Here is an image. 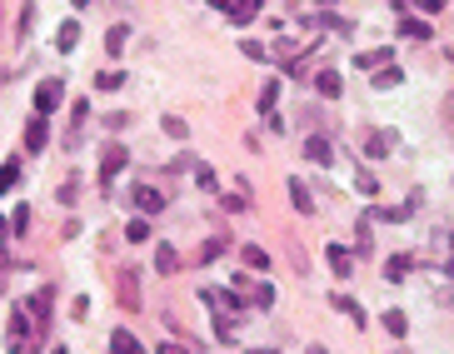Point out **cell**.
Returning <instances> with one entry per match:
<instances>
[{
  "instance_id": "d4e9b609",
  "label": "cell",
  "mask_w": 454,
  "mask_h": 354,
  "mask_svg": "<svg viewBox=\"0 0 454 354\" xmlns=\"http://www.w3.org/2000/svg\"><path fill=\"white\" fill-rule=\"evenodd\" d=\"M240 255H245V265H250V270H270V255H265L260 245H245Z\"/></svg>"
},
{
  "instance_id": "e0dca14e",
  "label": "cell",
  "mask_w": 454,
  "mask_h": 354,
  "mask_svg": "<svg viewBox=\"0 0 454 354\" xmlns=\"http://www.w3.org/2000/svg\"><path fill=\"white\" fill-rule=\"evenodd\" d=\"M260 15V0H235V6H230V20H240V25H250Z\"/></svg>"
},
{
  "instance_id": "8992f818",
  "label": "cell",
  "mask_w": 454,
  "mask_h": 354,
  "mask_svg": "<svg viewBox=\"0 0 454 354\" xmlns=\"http://www.w3.org/2000/svg\"><path fill=\"white\" fill-rule=\"evenodd\" d=\"M45 140H50V120H45V115H35V120L25 125V150L35 155V150H45Z\"/></svg>"
},
{
  "instance_id": "1f68e13d",
  "label": "cell",
  "mask_w": 454,
  "mask_h": 354,
  "mask_svg": "<svg viewBox=\"0 0 454 354\" xmlns=\"http://www.w3.org/2000/svg\"><path fill=\"white\" fill-rule=\"evenodd\" d=\"M405 6H420V11H429V15H434L444 0H394V11H405Z\"/></svg>"
},
{
  "instance_id": "3957f363",
  "label": "cell",
  "mask_w": 454,
  "mask_h": 354,
  "mask_svg": "<svg viewBox=\"0 0 454 354\" xmlns=\"http://www.w3.org/2000/svg\"><path fill=\"white\" fill-rule=\"evenodd\" d=\"M125 160H130V155H125V145H110V150H105V160H100V180L110 185V180H115V175L125 170Z\"/></svg>"
},
{
  "instance_id": "836d02e7",
  "label": "cell",
  "mask_w": 454,
  "mask_h": 354,
  "mask_svg": "<svg viewBox=\"0 0 454 354\" xmlns=\"http://www.w3.org/2000/svg\"><path fill=\"white\" fill-rule=\"evenodd\" d=\"M355 185H360L365 195H374V190H379V180H374V175H370V170H360V175H355Z\"/></svg>"
},
{
  "instance_id": "7c38bea8",
  "label": "cell",
  "mask_w": 454,
  "mask_h": 354,
  "mask_svg": "<svg viewBox=\"0 0 454 354\" xmlns=\"http://www.w3.org/2000/svg\"><path fill=\"white\" fill-rule=\"evenodd\" d=\"M245 300H250L255 310H270V305H275V284H265V279H260V284H250Z\"/></svg>"
},
{
  "instance_id": "5bb4252c",
  "label": "cell",
  "mask_w": 454,
  "mask_h": 354,
  "mask_svg": "<svg viewBox=\"0 0 454 354\" xmlns=\"http://www.w3.org/2000/svg\"><path fill=\"white\" fill-rule=\"evenodd\" d=\"M329 305H334L339 315H350L355 324H365V310H360V300H350V294H334V300H329Z\"/></svg>"
},
{
  "instance_id": "f1b7e54d",
  "label": "cell",
  "mask_w": 454,
  "mask_h": 354,
  "mask_svg": "<svg viewBox=\"0 0 454 354\" xmlns=\"http://www.w3.org/2000/svg\"><path fill=\"white\" fill-rule=\"evenodd\" d=\"M165 135H170V140H185V135H190V125L180 120V115H165Z\"/></svg>"
},
{
  "instance_id": "44dd1931",
  "label": "cell",
  "mask_w": 454,
  "mask_h": 354,
  "mask_svg": "<svg viewBox=\"0 0 454 354\" xmlns=\"http://www.w3.org/2000/svg\"><path fill=\"white\" fill-rule=\"evenodd\" d=\"M225 250H230V240H225V234H215V240H205V245H200V260L210 265V260H220Z\"/></svg>"
},
{
  "instance_id": "2e32d148",
  "label": "cell",
  "mask_w": 454,
  "mask_h": 354,
  "mask_svg": "<svg viewBox=\"0 0 454 354\" xmlns=\"http://www.w3.org/2000/svg\"><path fill=\"white\" fill-rule=\"evenodd\" d=\"M175 265H180L175 245H160V250H155V270H160V274H175Z\"/></svg>"
},
{
  "instance_id": "d6986e66",
  "label": "cell",
  "mask_w": 454,
  "mask_h": 354,
  "mask_svg": "<svg viewBox=\"0 0 454 354\" xmlns=\"http://www.w3.org/2000/svg\"><path fill=\"white\" fill-rule=\"evenodd\" d=\"M275 100H279V80H265L260 85V115H275Z\"/></svg>"
},
{
  "instance_id": "603a6c76",
  "label": "cell",
  "mask_w": 454,
  "mask_h": 354,
  "mask_svg": "<svg viewBox=\"0 0 454 354\" xmlns=\"http://www.w3.org/2000/svg\"><path fill=\"white\" fill-rule=\"evenodd\" d=\"M125 240H130V245H140V240H150V220H145V215L125 225Z\"/></svg>"
},
{
  "instance_id": "74e56055",
  "label": "cell",
  "mask_w": 454,
  "mask_h": 354,
  "mask_svg": "<svg viewBox=\"0 0 454 354\" xmlns=\"http://www.w3.org/2000/svg\"><path fill=\"white\" fill-rule=\"evenodd\" d=\"M50 354H70V349H65V344H55V349H50Z\"/></svg>"
},
{
  "instance_id": "4dcf8cb0",
  "label": "cell",
  "mask_w": 454,
  "mask_h": 354,
  "mask_svg": "<svg viewBox=\"0 0 454 354\" xmlns=\"http://www.w3.org/2000/svg\"><path fill=\"white\" fill-rule=\"evenodd\" d=\"M400 80H405V75H400V70H394V65H384V70H374V85H379V90H389V85H400Z\"/></svg>"
},
{
  "instance_id": "4316f807",
  "label": "cell",
  "mask_w": 454,
  "mask_h": 354,
  "mask_svg": "<svg viewBox=\"0 0 454 354\" xmlns=\"http://www.w3.org/2000/svg\"><path fill=\"white\" fill-rule=\"evenodd\" d=\"M120 85H125L120 70H100V75H95V90H120Z\"/></svg>"
},
{
  "instance_id": "60d3db41",
  "label": "cell",
  "mask_w": 454,
  "mask_h": 354,
  "mask_svg": "<svg viewBox=\"0 0 454 354\" xmlns=\"http://www.w3.org/2000/svg\"><path fill=\"white\" fill-rule=\"evenodd\" d=\"M449 310H454V289H449Z\"/></svg>"
},
{
  "instance_id": "ab89813d",
  "label": "cell",
  "mask_w": 454,
  "mask_h": 354,
  "mask_svg": "<svg viewBox=\"0 0 454 354\" xmlns=\"http://www.w3.org/2000/svg\"><path fill=\"white\" fill-rule=\"evenodd\" d=\"M70 6H90V0H70Z\"/></svg>"
},
{
  "instance_id": "83f0119b",
  "label": "cell",
  "mask_w": 454,
  "mask_h": 354,
  "mask_svg": "<svg viewBox=\"0 0 454 354\" xmlns=\"http://www.w3.org/2000/svg\"><path fill=\"white\" fill-rule=\"evenodd\" d=\"M310 25H320V30H339V35L350 30V20H339V15H310Z\"/></svg>"
},
{
  "instance_id": "8d00e7d4",
  "label": "cell",
  "mask_w": 454,
  "mask_h": 354,
  "mask_svg": "<svg viewBox=\"0 0 454 354\" xmlns=\"http://www.w3.org/2000/svg\"><path fill=\"white\" fill-rule=\"evenodd\" d=\"M444 279H454V255H449V260H444Z\"/></svg>"
},
{
  "instance_id": "ba28073f",
  "label": "cell",
  "mask_w": 454,
  "mask_h": 354,
  "mask_svg": "<svg viewBox=\"0 0 454 354\" xmlns=\"http://www.w3.org/2000/svg\"><path fill=\"white\" fill-rule=\"evenodd\" d=\"M305 160H310V165H329V160H334L329 140H324V135H310V140H305Z\"/></svg>"
},
{
  "instance_id": "30bf717a",
  "label": "cell",
  "mask_w": 454,
  "mask_h": 354,
  "mask_svg": "<svg viewBox=\"0 0 454 354\" xmlns=\"http://www.w3.org/2000/svg\"><path fill=\"white\" fill-rule=\"evenodd\" d=\"M290 200H295V210H300V215H315V195H310V185H305V180H290Z\"/></svg>"
},
{
  "instance_id": "7a4b0ae2",
  "label": "cell",
  "mask_w": 454,
  "mask_h": 354,
  "mask_svg": "<svg viewBox=\"0 0 454 354\" xmlns=\"http://www.w3.org/2000/svg\"><path fill=\"white\" fill-rule=\"evenodd\" d=\"M394 145H400V135H394V130H370V135H365V155H370V160H384Z\"/></svg>"
},
{
  "instance_id": "d590c367",
  "label": "cell",
  "mask_w": 454,
  "mask_h": 354,
  "mask_svg": "<svg viewBox=\"0 0 454 354\" xmlns=\"http://www.w3.org/2000/svg\"><path fill=\"white\" fill-rule=\"evenodd\" d=\"M160 354H190L185 344H175V339H170V344H160Z\"/></svg>"
},
{
  "instance_id": "5b68a950",
  "label": "cell",
  "mask_w": 454,
  "mask_h": 354,
  "mask_svg": "<svg viewBox=\"0 0 454 354\" xmlns=\"http://www.w3.org/2000/svg\"><path fill=\"white\" fill-rule=\"evenodd\" d=\"M135 205H140V215H160L165 210V195L155 190V185H135V195H130Z\"/></svg>"
},
{
  "instance_id": "ffe728a7",
  "label": "cell",
  "mask_w": 454,
  "mask_h": 354,
  "mask_svg": "<svg viewBox=\"0 0 454 354\" xmlns=\"http://www.w3.org/2000/svg\"><path fill=\"white\" fill-rule=\"evenodd\" d=\"M410 270H415V260H410V255H394V260L384 265V279H405Z\"/></svg>"
},
{
  "instance_id": "f546056e",
  "label": "cell",
  "mask_w": 454,
  "mask_h": 354,
  "mask_svg": "<svg viewBox=\"0 0 454 354\" xmlns=\"http://www.w3.org/2000/svg\"><path fill=\"white\" fill-rule=\"evenodd\" d=\"M215 334H220L225 344H230V339H235V315H225V310H220V320H215Z\"/></svg>"
},
{
  "instance_id": "d6a6232c",
  "label": "cell",
  "mask_w": 454,
  "mask_h": 354,
  "mask_svg": "<svg viewBox=\"0 0 454 354\" xmlns=\"http://www.w3.org/2000/svg\"><path fill=\"white\" fill-rule=\"evenodd\" d=\"M240 50H245V55H250V61H270V50H265V45H260V40H240Z\"/></svg>"
},
{
  "instance_id": "e575fe53",
  "label": "cell",
  "mask_w": 454,
  "mask_h": 354,
  "mask_svg": "<svg viewBox=\"0 0 454 354\" xmlns=\"http://www.w3.org/2000/svg\"><path fill=\"white\" fill-rule=\"evenodd\" d=\"M195 180H200L205 190H215V170H210V165H195Z\"/></svg>"
},
{
  "instance_id": "8fae6325",
  "label": "cell",
  "mask_w": 454,
  "mask_h": 354,
  "mask_svg": "<svg viewBox=\"0 0 454 354\" xmlns=\"http://www.w3.org/2000/svg\"><path fill=\"white\" fill-rule=\"evenodd\" d=\"M400 35H410V40H429L434 30H429V20H415V15H400Z\"/></svg>"
},
{
  "instance_id": "7402d4cb",
  "label": "cell",
  "mask_w": 454,
  "mask_h": 354,
  "mask_svg": "<svg viewBox=\"0 0 454 354\" xmlns=\"http://www.w3.org/2000/svg\"><path fill=\"white\" fill-rule=\"evenodd\" d=\"M120 300H125V305H140V284H135V270H125V274H120Z\"/></svg>"
},
{
  "instance_id": "4fadbf2b",
  "label": "cell",
  "mask_w": 454,
  "mask_h": 354,
  "mask_svg": "<svg viewBox=\"0 0 454 354\" xmlns=\"http://www.w3.org/2000/svg\"><path fill=\"white\" fill-rule=\"evenodd\" d=\"M75 45H80V25H75V20H65V25H61V35H55V50H65V55H70Z\"/></svg>"
},
{
  "instance_id": "cb8c5ba5",
  "label": "cell",
  "mask_w": 454,
  "mask_h": 354,
  "mask_svg": "<svg viewBox=\"0 0 454 354\" xmlns=\"http://www.w3.org/2000/svg\"><path fill=\"white\" fill-rule=\"evenodd\" d=\"M15 180H20V165H15V160H6V165H0V195L15 190Z\"/></svg>"
},
{
  "instance_id": "9a60e30c",
  "label": "cell",
  "mask_w": 454,
  "mask_h": 354,
  "mask_svg": "<svg viewBox=\"0 0 454 354\" xmlns=\"http://www.w3.org/2000/svg\"><path fill=\"white\" fill-rule=\"evenodd\" d=\"M125 45H130V25H110V35H105V50H110V55H120Z\"/></svg>"
},
{
  "instance_id": "277c9868",
  "label": "cell",
  "mask_w": 454,
  "mask_h": 354,
  "mask_svg": "<svg viewBox=\"0 0 454 354\" xmlns=\"http://www.w3.org/2000/svg\"><path fill=\"white\" fill-rule=\"evenodd\" d=\"M324 260H329V270H334L339 279H350V274H355V255H350L345 245H329V250H324Z\"/></svg>"
},
{
  "instance_id": "9c48e42d",
  "label": "cell",
  "mask_w": 454,
  "mask_h": 354,
  "mask_svg": "<svg viewBox=\"0 0 454 354\" xmlns=\"http://www.w3.org/2000/svg\"><path fill=\"white\" fill-rule=\"evenodd\" d=\"M110 349H115V354H150V349H145L130 329H115V334H110Z\"/></svg>"
},
{
  "instance_id": "f35d334b",
  "label": "cell",
  "mask_w": 454,
  "mask_h": 354,
  "mask_svg": "<svg viewBox=\"0 0 454 354\" xmlns=\"http://www.w3.org/2000/svg\"><path fill=\"white\" fill-rule=\"evenodd\" d=\"M250 354H275V349H250Z\"/></svg>"
},
{
  "instance_id": "ac0fdd59",
  "label": "cell",
  "mask_w": 454,
  "mask_h": 354,
  "mask_svg": "<svg viewBox=\"0 0 454 354\" xmlns=\"http://www.w3.org/2000/svg\"><path fill=\"white\" fill-rule=\"evenodd\" d=\"M315 90H320L324 100H334V95H339V75H334V70H320V75H315Z\"/></svg>"
},
{
  "instance_id": "52a82bcc",
  "label": "cell",
  "mask_w": 454,
  "mask_h": 354,
  "mask_svg": "<svg viewBox=\"0 0 454 354\" xmlns=\"http://www.w3.org/2000/svg\"><path fill=\"white\" fill-rule=\"evenodd\" d=\"M389 61H394V50H389V45H379V50H360V55H355V65H360V70H384Z\"/></svg>"
},
{
  "instance_id": "6da1fadb",
  "label": "cell",
  "mask_w": 454,
  "mask_h": 354,
  "mask_svg": "<svg viewBox=\"0 0 454 354\" xmlns=\"http://www.w3.org/2000/svg\"><path fill=\"white\" fill-rule=\"evenodd\" d=\"M61 100H65V85H61V80H40V85H35V115L61 110Z\"/></svg>"
},
{
  "instance_id": "484cf974",
  "label": "cell",
  "mask_w": 454,
  "mask_h": 354,
  "mask_svg": "<svg viewBox=\"0 0 454 354\" xmlns=\"http://www.w3.org/2000/svg\"><path fill=\"white\" fill-rule=\"evenodd\" d=\"M384 329H389L394 339H405V329H410V320H405L400 310H389V315H384Z\"/></svg>"
}]
</instances>
